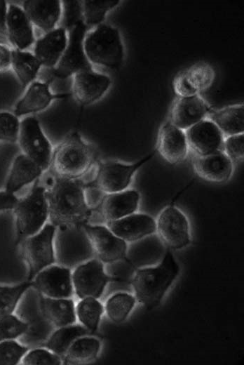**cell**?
I'll return each instance as SVG.
<instances>
[{
    "label": "cell",
    "instance_id": "6da1fadb",
    "mask_svg": "<svg viewBox=\"0 0 244 365\" xmlns=\"http://www.w3.org/2000/svg\"><path fill=\"white\" fill-rule=\"evenodd\" d=\"M50 175V182L45 186L48 222L56 227L88 223L93 210L86 201L83 179Z\"/></svg>",
    "mask_w": 244,
    "mask_h": 365
},
{
    "label": "cell",
    "instance_id": "7a4b0ae2",
    "mask_svg": "<svg viewBox=\"0 0 244 365\" xmlns=\"http://www.w3.org/2000/svg\"><path fill=\"white\" fill-rule=\"evenodd\" d=\"M97 160L95 145L74 131L54 147L47 171L65 178H83Z\"/></svg>",
    "mask_w": 244,
    "mask_h": 365
},
{
    "label": "cell",
    "instance_id": "3957f363",
    "mask_svg": "<svg viewBox=\"0 0 244 365\" xmlns=\"http://www.w3.org/2000/svg\"><path fill=\"white\" fill-rule=\"evenodd\" d=\"M179 271V265L170 251H166L158 265L139 269L131 282L136 300L147 309L156 307Z\"/></svg>",
    "mask_w": 244,
    "mask_h": 365
},
{
    "label": "cell",
    "instance_id": "277c9868",
    "mask_svg": "<svg viewBox=\"0 0 244 365\" xmlns=\"http://www.w3.org/2000/svg\"><path fill=\"white\" fill-rule=\"evenodd\" d=\"M83 48L93 67L118 69L125 59V47L120 30L107 23L88 29Z\"/></svg>",
    "mask_w": 244,
    "mask_h": 365
},
{
    "label": "cell",
    "instance_id": "5b68a950",
    "mask_svg": "<svg viewBox=\"0 0 244 365\" xmlns=\"http://www.w3.org/2000/svg\"><path fill=\"white\" fill-rule=\"evenodd\" d=\"M34 182L30 191L19 200L13 209L16 244L39 232L48 223V205L46 187Z\"/></svg>",
    "mask_w": 244,
    "mask_h": 365
},
{
    "label": "cell",
    "instance_id": "8992f818",
    "mask_svg": "<svg viewBox=\"0 0 244 365\" xmlns=\"http://www.w3.org/2000/svg\"><path fill=\"white\" fill-rule=\"evenodd\" d=\"M41 300L42 294L33 285L25 293L15 311L27 324V329L19 341L29 349L44 345L55 329L43 312Z\"/></svg>",
    "mask_w": 244,
    "mask_h": 365
},
{
    "label": "cell",
    "instance_id": "52a82bcc",
    "mask_svg": "<svg viewBox=\"0 0 244 365\" xmlns=\"http://www.w3.org/2000/svg\"><path fill=\"white\" fill-rule=\"evenodd\" d=\"M56 227L49 222L35 234L23 239L20 244V254L28 268V280L43 269L56 263L55 236Z\"/></svg>",
    "mask_w": 244,
    "mask_h": 365
},
{
    "label": "cell",
    "instance_id": "ba28073f",
    "mask_svg": "<svg viewBox=\"0 0 244 365\" xmlns=\"http://www.w3.org/2000/svg\"><path fill=\"white\" fill-rule=\"evenodd\" d=\"M54 244L56 263L72 270L94 255L82 226L57 227Z\"/></svg>",
    "mask_w": 244,
    "mask_h": 365
},
{
    "label": "cell",
    "instance_id": "9c48e42d",
    "mask_svg": "<svg viewBox=\"0 0 244 365\" xmlns=\"http://www.w3.org/2000/svg\"><path fill=\"white\" fill-rule=\"evenodd\" d=\"M156 150L133 163L116 160H98L95 179L96 184L105 194L118 192L128 189L137 171L156 154Z\"/></svg>",
    "mask_w": 244,
    "mask_h": 365
},
{
    "label": "cell",
    "instance_id": "30bf717a",
    "mask_svg": "<svg viewBox=\"0 0 244 365\" xmlns=\"http://www.w3.org/2000/svg\"><path fill=\"white\" fill-rule=\"evenodd\" d=\"M17 143L21 153L35 161L45 172L49 169L54 147L37 118L30 115L20 119Z\"/></svg>",
    "mask_w": 244,
    "mask_h": 365
},
{
    "label": "cell",
    "instance_id": "8fae6325",
    "mask_svg": "<svg viewBox=\"0 0 244 365\" xmlns=\"http://www.w3.org/2000/svg\"><path fill=\"white\" fill-rule=\"evenodd\" d=\"M156 234L169 248L179 250L190 244L189 222L186 215L174 205L165 207L156 220Z\"/></svg>",
    "mask_w": 244,
    "mask_h": 365
},
{
    "label": "cell",
    "instance_id": "7c38bea8",
    "mask_svg": "<svg viewBox=\"0 0 244 365\" xmlns=\"http://www.w3.org/2000/svg\"><path fill=\"white\" fill-rule=\"evenodd\" d=\"M87 27L83 21L78 22L68 31V43L57 66L53 69L54 77L67 79L74 74L93 69L83 48Z\"/></svg>",
    "mask_w": 244,
    "mask_h": 365
},
{
    "label": "cell",
    "instance_id": "4fadbf2b",
    "mask_svg": "<svg viewBox=\"0 0 244 365\" xmlns=\"http://www.w3.org/2000/svg\"><path fill=\"white\" fill-rule=\"evenodd\" d=\"M74 294L79 298L92 297L99 299L109 280L104 271V263L99 259L90 258L72 272Z\"/></svg>",
    "mask_w": 244,
    "mask_h": 365
},
{
    "label": "cell",
    "instance_id": "5bb4252c",
    "mask_svg": "<svg viewBox=\"0 0 244 365\" xmlns=\"http://www.w3.org/2000/svg\"><path fill=\"white\" fill-rule=\"evenodd\" d=\"M94 255L103 263L123 259L128 251V243L114 234L105 224L86 223L82 225Z\"/></svg>",
    "mask_w": 244,
    "mask_h": 365
},
{
    "label": "cell",
    "instance_id": "9a60e30c",
    "mask_svg": "<svg viewBox=\"0 0 244 365\" xmlns=\"http://www.w3.org/2000/svg\"><path fill=\"white\" fill-rule=\"evenodd\" d=\"M111 77L93 69L83 70L72 76V96L80 105L93 104L110 89Z\"/></svg>",
    "mask_w": 244,
    "mask_h": 365
},
{
    "label": "cell",
    "instance_id": "2e32d148",
    "mask_svg": "<svg viewBox=\"0 0 244 365\" xmlns=\"http://www.w3.org/2000/svg\"><path fill=\"white\" fill-rule=\"evenodd\" d=\"M215 77V70L210 64L198 62L175 75L173 91L177 97L201 95L212 86Z\"/></svg>",
    "mask_w": 244,
    "mask_h": 365
},
{
    "label": "cell",
    "instance_id": "e0dca14e",
    "mask_svg": "<svg viewBox=\"0 0 244 365\" xmlns=\"http://www.w3.org/2000/svg\"><path fill=\"white\" fill-rule=\"evenodd\" d=\"M72 272V269L55 263L40 271L32 281L43 296L69 298L74 294Z\"/></svg>",
    "mask_w": 244,
    "mask_h": 365
},
{
    "label": "cell",
    "instance_id": "ac0fdd59",
    "mask_svg": "<svg viewBox=\"0 0 244 365\" xmlns=\"http://www.w3.org/2000/svg\"><path fill=\"white\" fill-rule=\"evenodd\" d=\"M50 82L51 80H35L31 83L15 104L13 112L21 119L46 110L55 100L72 96V93H53L50 88Z\"/></svg>",
    "mask_w": 244,
    "mask_h": 365
},
{
    "label": "cell",
    "instance_id": "d6986e66",
    "mask_svg": "<svg viewBox=\"0 0 244 365\" xmlns=\"http://www.w3.org/2000/svg\"><path fill=\"white\" fill-rule=\"evenodd\" d=\"M211 105L201 95L177 97L173 102L168 121L183 131L207 119Z\"/></svg>",
    "mask_w": 244,
    "mask_h": 365
},
{
    "label": "cell",
    "instance_id": "ffe728a7",
    "mask_svg": "<svg viewBox=\"0 0 244 365\" xmlns=\"http://www.w3.org/2000/svg\"><path fill=\"white\" fill-rule=\"evenodd\" d=\"M155 150L170 164L183 162L189 153L185 131L167 120L159 128Z\"/></svg>",
    "mask_w": 244,
    "mask_h": 365
},
{
    "label": "cell",
    "instance_id": "44dd1931",
    "mask_svg": "<svg viewBox=\"0 0 244 365\" xmlns=\"http://www.w3.org/2000/svg\"><path fill=\"white\" fill-rule=\"evenodd\" d=\"M189 152L205 156L222 151L224 135L209 119H205L185 131Z\"/></svg>",
    "mask_w": 244,
    "mask_h": 365
},
{
    "label": "cell",
    "instance_id": "7402d4cb",
    "mask_svg": "<svg viewBox=\"0 0 244 365\" xmlns=\"http://www.w3.org/2000/svg\"><path fill=\"white\" fill-rule=\"evenodd\" d=\"M105 225L117 237L127 243L136 242L156 234V220L151 215L135 212Z\"/></svg>",
    "mask_w": 244,
    "mask_h": 365
},
{
    "label": "cell",
    "instance_id": "603a6c76",
    "mask_svg": "<svg viewBox=\"0 0 244 365\" xmlns=\"http://www.w3.org/2000/svg\"><path fill=\"white\" fill-rule=\"evenodd\" d=\"M6 39L14 49L27 51L36 41L34 25L22 8L8 4Z\"/></svg>",
    "mask_w": 244,
    "mask_h": 365
},
{
    "label": "cell",
    "instance_id": "cb8c5ba5",
    "mask_svg": "<svg viewBox=\"0 0 244 365\" xmlns=\"http://www.w3.org/2000/svg\"><path fill=\"white\" fill-rule=\"evenodd\" d=\"M192 166L196 175L214 183L227 182L231 178L234 168L233 163L223 151L205 156L193 155Z\"/></svg>",
    "mask_w": 244,
    "mask_h": 365
},
{
    "label": "cell",
    "instance_id": "d4e9b609",
    "mask_svg": "<svg viewBox=\"0 0 244 365\" xmlns=\"http://www.w3.org/2000/svg\"><path fill=\"white\" fill-rule=\"evenodd\" d=\"M140 203V193L133 189L106 194L95 209L104 222L116 220L137 211Z\"/></svg>",
    "mask_w": 244,
    "mask_h": 365
},
{
    "label": "cell",
    "instance_id": "484cf974",
    "mask_svg": "<svg viewBox=\"0 0 244 365\" xmlns=\"http://www.w3.org/2000/svg\"><path fill=\"white\" fill-rule=\"evenodd\" d=\"M68 43V31L57 27L36 40L33 53L42 67L54 69L58 64Z\"/></svg>",
    "mask_w": 244,
    "mask_h": 365
},
{
    "label": "cell",
    "instance_id": "4316f807",
    "mask_svg": "<svg viewBox=\"0 0 244 365\" xmlns=\"http://www.w3.org/2000/svg\"><path fill=\"white\" fill-rule=\"evenodd\" d=\"M22 8L34 27L44 34L57 27L62 13V2L60 0H25Z\"/></svg>",
    "mask_w": 244,
    "mask_h": 365
},
{
    "label": "cell",
    "instance_id": "83f0119b",
    "mask_svg": "<svg viewBox=\"0 0 244 365\" xmlns=\"http://www.w3.org/2000/svg\"><path fill=\"white\" fill-rule=\"evenodd\" d=\"M45 171L35 161L20 153L13 160L9 168L4 190L16 194L24 187L36 182Z\"/></svg>",
    "mask_w": 244,
    "mask_h": 365
},
{
    "label": "cell",
    "instance_id": "f1b7e54d",
    "mask_svg": "<svg viewBox=\"0 0 244 365\" xmlns=\"http://www.w3.org/2000/svg\"><path fill=\"white\" fill-rule=\"evenodd\" d=\"M224 137L243 133L244 105L243 102L212 109L208 115Z\"/></svg>",
    "mask_w": 244,
    "mask_h": 365
},
{
    "label": "cell",
    "instance_id": "f546056e",
    "mask_svg": "<svg viewBox=\"0 0 244 365\" xmlns=\"http://www.w3.org/2000/svg\"><path fill=\"white\" fill-rule=\"evenodd\" d=\"M75 305L72 298H52L42 295L43 312L55 328L76 323Z\"/></svg>",
    "mask_w": 244,
    "mask_h": 365
},
{
    "label": "cell",
    "instance_id": "4dcf8cb0",
    "mask_svg": "<svg viewBox=\"0 0 244 365\" xmlns=\"http://www.w3.org/2000/svg\"><path fill=\"white\" fill-rule=\"evenodd\" d=\"M41 67L33 53L13 48L11 69L24 88L36 80Z\"/></svg>",
    "mask_w": 244,
    "mask_h": 365
},
{
    "label": "cell",
    "instance_id": "1f68e13d",
    "mask_svg": "<svg viewBox=\"0 0 244 365\" xmlns=\"http://www.w3.org/2000/svg\"><path fill=\"white\" fill-rule=\"evenodd\" d=\"M88 333L90 332L79 323L56 328L43 345L62 357L75 340Z\"/></svg>",
    "mask_w": 244,
    "mask_h": 365
},
{
    "label": "cell",
    "instance_id": "d6a6232c",
    "mask_svg": "<svg viewBox=\"0 0 244 365\" xmlns=\"http://www.w3.org/2000/svg\"><path fill=\"white\" fill-rule=\"evenodd\" d=\"M100 340L83 336L78 338L70 345L62 357L63 364H78L90 362L97 358L100 351Z\"/></svg>",
    "mask_w": 244,
    "mask_h": 365
},
{
    "label": "cell",
    "instance_id": "836d02e7",
    "mask_svg": "<svg viewBox=\"0 0 244 365\" xmlns=\"http://www.w3.org/2000/svg\"><path fill=\"white\" fill-rule=\"evenodd\" d=\"M120 0H84L81 1L83 22L91 29L104 23L110 11L121 4Z\"/></svg>",
    "mask_w": 244,
    "mask_h": 365
},
{
    "label": "cell",
    "instance_id": "e575fe53",
    "mask_svg": "<svg viewBox=\"0 0 244 365\" xmlns=\"http://www.w3.org/2000/svg\"><path fill=\"white\" fill-rule=\"evenodd\" d=\"M75 311L79 324L93 333L98 328L104 307L97 298L88 297L80 299L75 305Z\"/></svg>",
    "mask_w": 244,
    "mask_h": 365
},
{
    "label": "cell",
    "instance_id": "d590c367",
    "mask_svg": "<svg viewBox=\"0 0 244 365\" xmlns=\"http://www.w3.org/2000/svg\"><path fill=\"white\" fill-rule=\"evenodd\" d=\"M135 296L128 293H117L107 300L104 307L108 318L121 323L126 319L136 303Z\"/></svg>",
    "mask_w": 244,
    "mask_h": 365
},
{
    "label": "cell",
    "instance_id": "8d00e7d4",
    "mask_svg": "<svg viewBox=\"0 0 244 365\" xmlns=\"http://www.w3.org/2000/svg\"><path fill=\"white\" fill-rule=\"evenodd\" d=\"M33 286L32 281L15 285H0V315L15 313L27 291Z\"/></svg>",
    "mask_w": 244,
    "mask_h": 365
},
{
    "label": "cell",
    "instance_id": "74e56055",
    "mask_svg": "<svg viewBox=\"0 0 244 365\" xmlns=\"http://www.w3.org/2000/svg\"><path fill=\"white\" fill-rule=\"evenodd\" d=\"M27 329V324L15 313L0 315V341L18 340Z\"/></svg>",
    "mask_w": 244,
    "mask_h": 365
},
{
    "label": "cell",
    "instance_id": "f35d334b",
    "mask_svg": "<svg viewBox=\"0 0 244 365\" xmlns=\"http://www.w3.org/2000/svg\"><path fill=\"white\" fill-rule=\"evenodd\" d=\"M29 349L18 340L0 341V365L20 364Z\"/></svg>",
    "mask_w": 244,
    "mask_h": 365
},
{
    "label": "cell",
    "instance_id": "ab89813d",
    "mask_svg": "<svg viewBox=\"0 0 244 365\" xmlns=\"http://www.w3.org/2000/svg\"><path fill=\"white\" fill-rule=\"evenodd\" d=\"M20 127V118L13 112L0 111V142L17 143Z\"/></svg>",
    "mask_w": 244,
    "mask_h": 365
},
{
    "label": "cell",
    "instance_id": "60d3db41",
    "mask_svg": "<svg viewBox=\"0 0 244 365\" xmlns=\"http://www.w3.org/2000/svg\"><path fill=\"white\" fill-rule=\"evenodd\" d=\"M21 364L24 365H60L63 364L60 356L46 347L29 349L22 357Z\"/></svg>",
    "mask_w": 244,
    "mask_h": 365
},
{
    "label": "cell",
    "instance_id": "b9f144b4",
    "mask_svg": "<svg viewBox=\"0 0 244 365\" xmlns=\"http://www.w3.org/2000/svg\"><path fill=\"white\" fill-rule=\"evenodd\" d=\"M222 151L232 161L233 164L243 162L244 157V133L225 137Z\"/></svg>",
    "mask_w": 244,
    "mask_h": 365
},
{
    "label": "cell",
    "instance_id": "7bdbcfd3",
    "mask_svg": "<svg viewBox=\"0 0 244 365\" xmlns=\"http://www.w3.org/2000/svg\"><path fill=\"white\" fill-rule=\"evenodd\" d=\"M105 194H106L94 182H85V199L87 205L90 209L95 210L97 208Z\"/></svg>",
    "mask_w": 244,
    "mask_h": 365
},
{
    "label": "cell",
    "instance_id": "ee69618b",
    "mask_svg": "<svg viewBox=\"0 0 244 365\" xmlns=\"http://www.w3.org/2000/svg\"><path fill=\"white\" fill-rule=\"evenodd\" d=\"M13 48L0 43V73H4L11 68Z\"/></svg>",
    "mask_w": 244,
    "mask_h": 365
},
{
    "label": "cell",
    "instance_id": "f6af8a7d",
    "mask_svg": "<svg viewBox=\"0 0 244 365\" xmlns=\"http://www.w3.org/2000/svg\"><path fill=\"white\" fill-rule=\"evenodd\" d=\"M19 197L4 190H0V212L13 211Z\"/></svg>",
    "mask_w": 244,
    "mask_h": 365
},
{
    "label": "cell",
    "instance_id": "bcb514c9",
    "mask_svg": "<svg viewBox=\"0 0 244 365\" xmlns=\"http://www.w3.org/2000/svg\"><path fill=\"white\" fill-rule=\"evenodd\" d=\"M8 8V3L4 0H0V36L6 39Z\"/></svg>",
    "mask_w": 244,
    "mask_h": 365
}]
</instances>
